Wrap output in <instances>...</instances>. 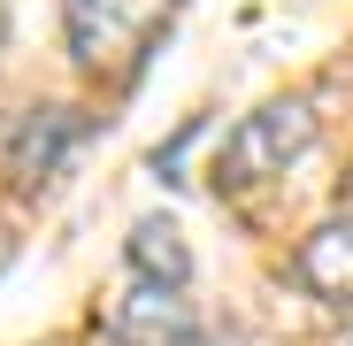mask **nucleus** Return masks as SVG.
I'll list each match as a JSON object with an SVG mask.
<instances>
[{
  "instance_id": "nucleus-1",
  "label": "nucleus",
  "mask_w": 353,
  "mask_h": 346,
  "mask_svg": "<svg viewBox=\"0 0 353 346\" xmlns=\"http://www.w3.org/2000/svg\"><path fill=\"white\" fill-rule=\"evenodd\" d=\"M70 8V54L92 77H131L154 31L169 23V0H62Z\"/></svg>"
},
{
  "instance_id": "nucleus-2",
  "label": "nucleus",
  "mask_w": 353,
  "mask_h": 346,
  "mask_svg": "<svg viewBox=\"0 0 353 346\" xmlns=\"http://www.w3.org/2000/svg\"><path fill=\"white\" fill-rule=\"evenodd\" d=\"M315 146V108L307 100H269L254 108L239 131L223 139V162H215V185H261V177H284V162H300Z\"/></svg>"
},
{
  "instance_id": "nucleus-3",
  "label": "nucleus",
  "mask_w": 353,
  "mask_h": 346,
  "mask_svg": "<svg viewBox=\"0 0 353 346\" xmlns=\"http://www.w3.org/2000/svg\"><path fill=\"white\" fill-rule=\"evenodd\" d=\"M108 338L115 346H208L200 323H192V308L176 300L169 285H139V293L108 316Z\"/></svg>"
},
{
  "instance_id": "nucleus-4",
  "label": "nucleus",
  "mask_w": 353,
  "mask_h": 346,
  "mask_svg": "<svg viewBox=\"0 0 353 346\" xmlns=\"http://www.w3.org/2000/svg\"><path fill=\"white\" fill-rule=\"evenodd\" d=\"M85 139V115L77 108H31L23 124H16V139H8V169L23 185H39V177H54L62 169V154Z\"/></svg>"
},
{
  "instance_id": "nucleus-5",
  "label": "nucleus",
  "mask_w": 353,
  "mask_h": 346,
  "mask_svg": "<svg viewBox=\"0 0 353 346\" xmlns=\"http://www.w3.org/2000/svg\"><path fill=\"white\" fill-rule=\"evenodd\" d=\"M300 277L330 308H353V223H323L315 239L300 247Z\"/></svg>"
},
{
  "instance_id": "nucleus-6",
  "label": "nucleus",
  "mask_w": 353,
  "mask_h": 346,
  "mask_svg": "<svg viewBox=\"0 0 353 346\" xmlns=\"http://www.w3.org/2000/svg\"><path fill=\"white\" fill-rule=\"evenodd\" d=\"M131 269L146 277V285H185L192 277V254H185V231H176L169 215H146V223H131Z\"/></svg>"
},
{
  "instance_id": "nucleus-7",
  "label": "nucleus",
  "mask_w": 353,
  "mask_h": 346,
  "mask_svg": "<svg viewBox=\"0 0 353 346\" xmlns=\"http://www.w3.org/2000/svg\"><path fill=\"white\" fill-rule=\"evenodd\" d=\"M0 31H8V8H0Z\"/></svg>"
},
{
  "instance_id": "nucleus-8",
  "label": "nucleus",
  "mask_w": 353,
  "mask_h": 346,
  "mask_svg": "<svg viewBox=\"0 0 353 346\" xmlns=\"http://www.w3.org/2000/svg\"><path fill=\"white\" fill-rule=\"evenodd\" d=\"M345 208H353V185H345Z\"/></svg>"
}]
</instances>
